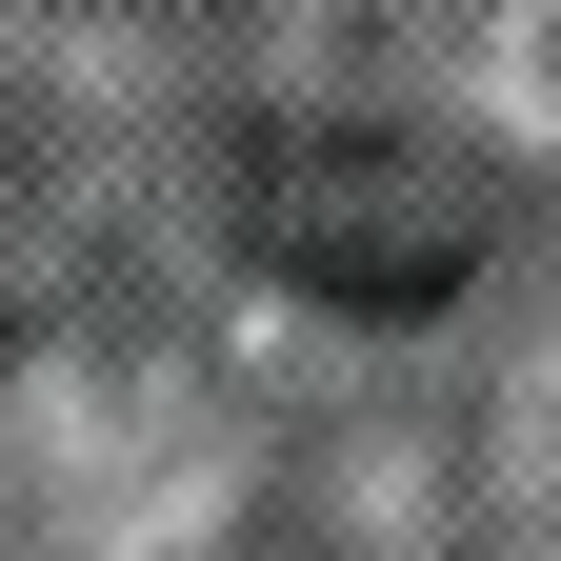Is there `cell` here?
<instances>
[{
	"instance_id": "6da1fadb",
	"label": "cell",
	"mask_w": 561,
	"mask_h": 561,
	"mask_svg": "<svg viewBox=\"0 0 561 561\" xmlns=\"http://www.w3.org/2000/svg\"><path fill=\"white\" fill-rule=\"evenodd\" d=\"M261 261L321 280V301H442L481 241H461V201L421 161H381V140H280L261 161Z\"/></svg>"
}]
</instances>
